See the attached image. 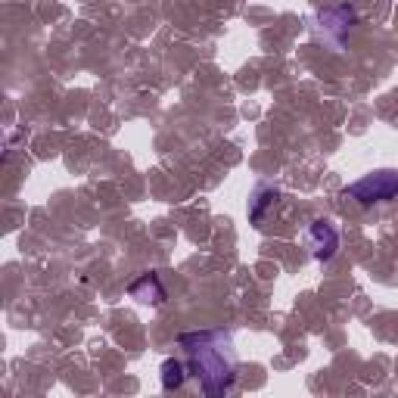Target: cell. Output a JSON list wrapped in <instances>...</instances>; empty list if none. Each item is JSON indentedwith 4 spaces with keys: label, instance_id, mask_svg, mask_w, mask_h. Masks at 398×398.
Here are the masks:
<instances>
[{
    "label": "cell",
    "instance_id": "6da1fadb",
    "mask_svg": "<svg viewBox=\"0 0 398 398\" xmlns=\"http://www.w3.org/2000/svg\"><path fill=\"white\" fill-rule=\"evenodd\" d=\"M181 345L187 349V364L193 377L199 379L206 395H224L231 392L236 379V364L231 336L224 330H202V333L181 336Z\"/></svg>",
    "mask_w": 398,
    "mask_h": 398
},
{
    "label": "cell",
    "instance_id": "8992f818",
    "mask_svg": "<svg viewBox=\"0 0 398 398\" xmlns=\"http://www.w3.org/2000/svg\"><path fill=\"white\" fill-rule=\"evenodd\" d=\"M274 199H277V190H258L256 199H252V209H249V218H252V221H258L261 211H265L268 206H274Z\"/></svg>",
    "mask_w": 398,
    "mask_h": 398
},
{
    "label": "cell",
    "instance_id": "277c9868",
    "mask_svg": "<svg viewBox=\"0 0 398 398\" xmlns=\"http://www.w3.org/2000/svg\"><path fill=\"white\" fill-rule=\"evenodd\" d=\"M128 293H131V299H137L143 305H159V302H165V286L162 281H159V274L156 271H147V274H140L137 281H134L128 286Z\"/></svg>",
    "mask_w": 398,
    "mask_h": 398
},
{
    "label": "cell",
    "instance_id": "3957f363",
    "mask_svg": "<svg viewBox=\"0 0 398 398\" xmlns=\"http://www.w3.org/2000/svg\"><path fill=\"white\" fill-rule=\"evenodd\" d=\"M308 246H311V256L318 261H330L336 256V249H340V234H336V227L327 221V218H318V221H311L308 227Z\"/></svg>",
    "mask_w": 398,
    "mask_h": 398
},
{
    "label": "cell",
    "instance_id": "5b68a950",
    "mask_svg": "<svg viewBox=\"0 0 398 398\" xmlns=\"http://www.w3.org/2000/svg\"><path fill=\"white\" fill-rule=\"evenodd\" d=\"M159 374H162V389L165 392H174V389H181L184 379H187V367H184V361L168 358V361H162Z\"/></svg>",
    "mask_w": 398,
    "mask_h": 398
},
{
    "label": "cell",
    "instance_id": "7a4b0ae2",
    "mask_svg": "<svg viewBox=\"0 0 398 398\" xmlns=\"http://www.w3.org/2000/svg\"><path fill=\"white\" fill-rule=\"evenodd\" d=\"M342 197L361 202V206L395 199L398 197V172H389V168H383V172H374V174L361 177V181H355V184H349V187L342 190Z\"/></svg>",
    "mask_w": 398,
    "mask_h": 398
}]
</instances>
